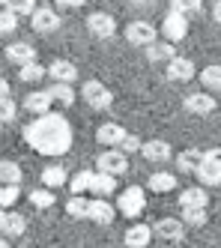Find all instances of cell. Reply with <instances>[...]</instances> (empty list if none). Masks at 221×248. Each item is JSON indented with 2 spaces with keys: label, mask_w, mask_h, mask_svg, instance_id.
Returning <instances> with one entry per match:
<instances>
[{
  "label": "cell",
  "mask_w": 221,
  "mask_h": 248,
  "mask_svg": "<svg viewBox=\"0 0 221 248\" xmlns=\"http://www.w3.org/2000/svg\"><path fill=\"white\" fill-rule=\"evenodd\" d=\"M141 153H143L146 162H168L171 158V144L168 140H146L141 147Z\"/></svg>",
  "instance_id": "obj_21"
},
{
  "label": "cell",
  "mask_w": 221,
  "mask_h": 248,
  "mask_svg": "<svg viewBox=\"0 0 221 248\" xmlns=\"http://www.w3.org/2000/svg\"><path fill=\"white\" fill-rule=\"evenodd\" d=\"M117 216V209L110 206L105 198H90V212H87V218L90 221H96V224H110Z\"/></svg>",
  "instance_id": "obj_10"
},
{
  "label": "cell",
  "mask_w": 221,
  "mask_h": 248,
  "mask_svg": "<svg viewBox=\"0 0 221 248\" xmlns=\"http://www.w3.org/2000/svg\"><path fill=\"white\" fill-rule=\"evenodd\" d=\"M48 75L57 84H72V81L78 78V69H75V63H69V60H54L48 66Z\"/></svg>",
  "instance_id": "obj_17"
},
{
  "label": "cell",
  "mask_w": 221,
  "mask_h": 248,
  "mask_svg": "<svg viewBox=\"0 0 221 248\" xmlns=\"http://www.w3.org/2000/svg\"><path fill=\"white\" fill-rule=\"evenodd\" d=\"M200 84L209 90H221V66H206L200 69Z\"/></svg>",
  "instance_id": "obj_30"
},
{
  "label": "cell",
  "mask_w": 221,
  "mask_h": 248,
  "mask_svg": "<svg viewBox=\"0 0 221 248\" xmlns=\"http://www.w3.org/2000/svg\"><path fill=\"white\" fill-rule=\"evenodd\" d=\"M194 176L200 180V186H218V183H221V168H215V165L204 162V165H200V170H197Z\"/></svg>",
  "instance_id": "obj_28"
},
{
  "label": "cell",
  "mask_w": 221,
  "mask_h": 248,
  "mask_svg": "<svg viewBox=\"0 0 221 248\" xmlns=\"http://www.w3.org/2000/svg\"><path fill=\"white\" fill-rule=\"evenodd\" d=\"M54 3H57V6H81L84 0H54Z\"/></svg>",
  "instance_id": "obj_42"
},
{
  "label": "cell",
  "mask_w": 221,
  "mask_h": 248,
  "mask_svg": "<svg viewBox=\"0 0 221 248\" xmlns=\"http://www.w3.org/2000/svg\"><path fill=\"white\" fill-rule=\"evenodd\" d=\"M171 6H174V12H179V15H200L204 12V3L200 0H171Z\"/></svg>",
  "instance_id": "obj_31"
},
{
  "label": "cell",
  "mask_w": 221,
  "mask_h": 248,
  "mask_svg": "<svg viewBox=\"0 0 221 248\" xmlns=\"http://www.w3.org/2000/svg\"><path fill=\"white\" fill-rule=\"evenodd\" d=\"M153 233L158 239H168V242H179L182 236H186V221L182 218H158Z\"/></svg>",
  "instance_id": "obj_5"
},
{
  "label": "cell",
  "mask_w": 221,
  "mask_h": 248,
  "mask_svg": "<svg viewBox=\"0 0 221 248\" xmlns=\"http://www.w3.org/2000/svg\"><path fill=\"white\" fill-rule=\"evenodd\" d=\"M141 147H143V140H141L138 135H126V140L120 144L123 153H135V150H141Z\"/></svg>",
  "instance_id": "obj_40"
},
{
  "label": "cell",
  "mask_w": 221,
  "mask_h": 248,
  "mask_svg": "<svg viewBox=\"0 0 221 248\" xmlns=\"http://www.w3.org/2000/svg\"><path fill=\"white\" fill-rule=\"evenodd\" d=\"M209 203V194L204 186H191V188H182L179 191V206L182 209H206Z\"/></svg>",
  "instance_id": "obj_9"
},
{
  "label": "cell",
  "mask_w": 221,
  "mask_h": 248,
  "mask_svg": "<svg viewBox=\"0 0 221 248\" xmlns=\"http://www.w3.org/2000/svg\"><path fill=\"white\" fill-rule=\"evenodd\" d=\"M114 188H117V176L93 170V183H90V194L93 198H108V194H114Z\"/></svg>",
  "instance_id": "obj_16"
},
{
  "label": "cell",
  "mask_w": 221,
  "mask_h": 248,
  "mask_svg": "<svg viewBox=\"0 0 221 248\" xmlns=\"http://www.w3.org/2000/svg\"><path fill=\"white\" fill-rule=\"evenodd\" d=\"M126 39L132 45H153L156 42V27L150 21H132L126 27Z\"/></svg>",
  "instance_id": "obj_6"
},
{
  "label": "cell",
  "mask_w": 221,
  "mask_h": 248,
  "mask_svg": "<svg viewBox=\"0 0 221 248\" xmlns=\"http://www.w3.org/2000/svg\"><path fill=\"white\" fill-rule=\"evenodd\" d=\"M182 221L191 227H204L209 221V216H206V209H182Z\"/></svg>",
  "instance_id": "obj_34"
},
{
  "label": "cell",
  "mask_w": 221,
  "mask_h": 248,
  "mask_svg": "<svg viewBox=\"0 0 221 248\" xmlns=\"http://www.w3.org/2000/svg\"><path fill=\"white\" fill-rule=\"evenodd\" d=\"M126 168H128V158H126V153H123V150H105V153L96 158V170L110 173V176L123 173Z\"/></svg>",
  "instance_id": "obj_4"
},
{
  "label": "cell",
  "mask_w": 221,
  "mask_h": 248,
  "mask_svg": "<svg viewBox=\"0 0 221 248\" xmlns=\"http://www.w3.org/2000/svg\"><path fill=\"white\" fill-rule=\"evenodd\" d=\"M0 183L3 186H18L21 183V165H15V162H0Z\"/></svg>",
  "instance_id": "obj_26"
},
{
  "label": "cell",
  "mask_w": 221,
  "mask_h": 248,
  "mask_svg": "<svg viewBox=\"0 0 221 248\" xmlns=\"http://www.w3.org/2000/svg\"><path fill=\"white\" fill-rule=\"evenodd\" d=\"M30 21H33V30H39V33H51V30H57L60 27V18H57V12L42 6V9H36L30 15Z\"/></svg>",
  "instance_id": "obj_14"
},
{
  "label": "cell",
  "mask_w": 221,
  "mask_h": 248,
  "mask_svg": "<svg viewBox=\"0 0 221 248\" xmlns=\"http://www.w3.org/2000/svg\"><path fill=\"white\" fill-rule=\"evenodd\" d=\"M0 3H9V0H0Z\"/></svg>",
  "instance_id": "obj_48"
},
{
  "label": "cell",
  "mask_w": 221,
  "mask_h": 248,
  "mask_svg": "<svg viewBox=\"0 0 221 248\" xmlns=\"http://www.w3.org/2000/svg\"><path fill=\"white\" fill-rule=\"evenodd\" d=\"M42 183H45L48 188H60V186L66 183V170H63L60 165H54V168H45V170H42Z\"/></svg>",
  "instance_id": "obj_29"
},
{
  "label": "cell",
  "mask_w": 221,
  "mask_h": 248,
  "mask_svg": "<svg viewBox=\"0 0 221 248\" xmlns=\"http://www.w3.org/2000/svg\"><path fill=\"white\" fill-rule=\"evenodd\" d=\"M90 183H93V170H81L69 183V188H72V194H84V191H90Z\"/></svg>",
  "instance_id": "obj_32"
},
{
  "label": "cell",
  "mask_w": 221,
  "mask_h": 248,
  "mask_svg": "<svg viewBox=\"0 0 221 248\" xmlns=\"http://www.w3.org/2000/svg\"><path fill=\"white\" fill-rule=\"evenodd\" d=\"M0 248H9V239L6 236H0Z\"/></svg>",
  "instance_id": "obj_46"
},
{
  "label": "cell",
  "mask_w": 221,
  "mask_h": 248,
  "mask_svg": "<svg viewBox=\"0 0 221 248\" xmlns=\"http://www.w3.org/2000/svg\"><path fill=\"white\" fill-rule=\"evenodd\" d=\"M204 162H206V153H204V150H182V153L176 155V168H179L182 173H197Z\"/></svg>",
  "instance_id": "obj_13"
},
{
  "label": "cell",
  "mask_w": 221,
  "mask_h": 248,
  "mask_svg": "<svg viewBox=\"0 0 221 248\" xmlns=\"http://www.w3.org/2000/svg\"><path fill=\"white\" fill-rule=\"evenodd\" d=\"M126 245L128 248H146L150 245V239H153V227H146V224H132L126 230Z\"/></svg>",
  "instance_id": "obj_20"
},
{
  "label": "cell",
  "mask_w": 221,
  "mask_h": 248,
  "mask_svg": "<svg viewBox=\"0 0 221 248\" xmlns=\"http://www.w3.org/2000/svg\"><path fill=\"white\" fill-rule=\"evenodd\" d=\"M15 117V102L9 96H0V123H9Z\"/></svg>",
  "instance_id": "obj_38"
},
{
  "label": "cell",
  "mask_w": 221,
  "mask_h": 248,
  "mask_svg": "<svg viewBox=\"0 0 221 248\" xmlns=\"http://www.w3.org/2000/svg\"><path fill=\"white\" fill-rule=\"evenodd\" d=\"M161 30H164V36H168V42H182V39H186V33H189V18H186V15H179V12H171L168 18H164Z\"/></svg>",
  "instance_id": "obj_7"
},
{
  "label": "cell",
  "mask_w": 221,
  "mask_h": 248,
  "mask_svg": "<svg viewBox=\"0 0 221 248\" xmlns=\"http://www.w3.org/2000/svg\"><path fill=\"white\" fill-rule=\"evenodd\" d=\"M128 3H135V6H153L156 0H128Z\"/></svg>",
  "instance_id": "obj_45"
},
{
  "label": "cell",
  "mask_w": 221,
  "mask_h": 248,
  "mask_svg": "<svg viewBox=\"0 0 221 248\" xmlns=\"http://www.w3.org/2000/svg\"><path fill=\"white\" fill-rule=\"evenodd\" d=\"M143 206H146V198H143V188L141 186H128L117 198V209L123 212V216H128V218H138L141 212H143Z\"/></svg>",
  "instance_id": "obj_2"
},
{
  "label": "cell",
  "mask_w": 221,
  "mask_h": 248,
  "mask_svg": "<svg viewBox=\"0 0 221 248\" xmlns=\"http://www.w3.org/2000/svg\"><path fill=\"white\" fill-rule=\"evenodd\" d=\"M9 12H15V15H33V3H30V0H9Z\"/></svg>",
  "instance_id": "obj_39"
},
{
  "label": "cell",
  "mask_w": 221,
  "mask_h": 248,
  "mask_svg": "<svg viewBox=\"0 0 221 248\" xmlns=\"http://www.w3.org/2000/svg\"><path fill=\"white\" fill-rule=\"evenodd\" d=\"M150 186L153 191H174L176 188V173H168V170H158V173H150Z\"/></svg>",
  "instance_id": "obj_25"
},
{
  "label": "cell",
  "mask_w": 221,
  "mask_h": 248,
  "mask_svg": "<svg viewBox=\"0 0 221 248\" xmlns=\"http://www.w3.org/2000/svg\"><path fill=\"white\" fill-rule=\"evenodd\" d=\"M66 212L72 218H87L90 212V198H84V194H72L69 203H66Z\"/></svg>",
  "instance_id": "obj_27"
},
{
  "label": "cell",
  "mask_w": 221,
  "mask_h": 248,
  "mask_svg": "<svg viewBox=\"0 0 221 248\" xmlns=\"http://www.w3.org/2000/svg\"><path fill=\"white\" fill-rule=\"evenodd\" d=\"M48 93H51V99L57 102V105H63V108L75 105V90H72V84H57V81H54L48 87Z\"/></svg>",
  "instance_id": "obj_24"
},
{
  "label": "cell",
  "mask_w": 221,
  "mask_h": 248,
  "mask_svg": "<svg viewBox=\"0 0 221 248\" xmlns=\"http://www.w3.org/2000/svg\"><path fill=\"white\" fill-rule=\"evenodd\" d=\"M81 96H84V102H87L93 111H105V108H110V102H114L110 90H108L105 84H99V81H87V84L81 87Z\"/></svg>",
  "instance_id": "obj_3"
},
{
  "label": "cell",
  "mask_w": 221,
  "mask_h": 248,
  "mask_svg": "<svg viewBox=\"0 0 221 248\" xmlns=\"http://www.w3.org/2000/svg\"><path fill=\"white\" fill-rule=\"evenodd\" d=\"M186 111L189 114H200V117H206V114H212L215 111V99L212 96H206V93H191V96H186Z\"/></svg>",
  "instance_id": "obj_15"
},
{
  "label": "cell",
  "mask_w": 221,
  "mask_h": 248,
  "mask_svg": "<svg viewBox=\"0 0 221 248\" xmlns=\"http://www.w3.org/2000/svg\"><path fill=\"white\" fill-rule=\"evenodd\" d=\"M24 138L42 155H63L72 147V129H69L66 117L60 114H42L36 123H30L24 129Z\"/></svg>",
  "instance_id": "obj_1"
},
{
  "label": "cell",
  "mask_w": 221,
  "mask_h": 248,
  "mask_svg": "<svg viewBox=\"0 0 221 248\" xmlns=\"http://www.w3.org/2000/svg\"><path fill=\"white\" fill-rule=\"evenodd\" d=\"M18 78L21 81H39V78H45V69L39 63H27V66H21V75Z\"/></svg>",
  "instance_id": "obj_35"
},
{
  "label": "cell",
  "mask_w": 221,
  "mask_h": 248,
  "mask_svg": "<svg viewBox=\"0 0 221 248\" xmlns=\"http://www.w3.org/2000/svg\"><path fill=\"white\" fill-rule=\"evenodd\" d=\"M30 3H36V0H30Z\"/></svg>",
  "instance_id": "obj_49"
},
{
  "label": "cell",
  "mask_w": 221,
  "mask_h": 248,
  "mask_svg": "<svg viewBox=\"0 0 221 248\" xmlns=\"http://www.w3.org/2000/svg\"><path fill=\"white\" fill-rule=\"evenodd\" d=\"M6 57H9V63L27 66V63H36V51H33V45H27V42H15V45L6 48Z\"/></svg>",
  "instance_id": "obj_22"
},
{
  "label": "cell",
  "mask_w": 221,
  "mask_h": 248,
  "mask_svg": "<svg viewBox=\"0 0 221 248\" xmlns=\"http://www.w3.org/2000/svg\"><path fill=\"white\" fill-rule=\"evenodd\" d=\"M168 78L171 81H191L194 78V63L189 57H174L168 63Z\"/></svg>",
  "instance_id": "obj_18"
},
{
  "label": "cell",
  "mask_w": 221,
  "mask_h": 248,
  "mask_svg": "<svg viewBox=\"0 0 221 248\" xmlns=\"http://www.w3.org/2000/svg\"><path fill=\"white\" fill-rule=\"evenodd\" d=\"M3 216H6V212H3V206H0V221H3Z\"/></svg>",
  "instance_id": "obj_47"
},
{
  "label": "cell",
  "mask_w": 221,
  "mask_h": 248,
  "mask_svg": "<svg viewBox=\"0 0 221 248\" xmlns=\"http://www.w3.org/2000/svg\"><path fill=\"white\" fill-rule=\"evenodd\" d=\"M212 18H215V21L221 24V0H218V3H215V6H212Z\"/></svg>",
  "instance_id": "obj_43"
},
{
  "label": "cell",
  "mask_w": 221,
  "mask_h": 248,
  "mask_svg": "<svg viewBox=\"0 0 221 248\" xmlns=\"http://www.w3.org/2000/svg\"><path fill=\"white\" fill-rule=\"evenodd\" d=\"M87 27L93 30L99 39H110L117 33V21H114V15H108V12H93L87 18Z\"/></svg>",
  "instance_id": "obj_8"
},
{
  "label": "cell",
  "mask_w": 221,
  "mask_h": 248,
  "mask_svg": "<svg viewBox=\"0 0 221 248\" xmlns=\"http://www.w3.org/2000/svg\"><path fill=\"white\" fill-rule=\"evenodd\" d=\"M51 105H54V99H51V93H48V90L30 93V96L24 99V108H27L30 114H36V117H42V114H51Z\"/></svg>",
  "instance_id": "obj_19"
},
{
  "label": "cell",
  "mask_w": 221,
  "mask_h": 248,
  "mask_svg": "<svg viewBox=\"0 0 221 248\" xmlns=\"http://www.w3.org/2000/svg\"><path fill=\"white\" fill-rule=\"evenodd\" d=\"M0 96H9V84H6V78H0Z\"/></svg>",
  "instance_id": "obj_44"
},
{
  "label": "cell",
  "mask_w": 221,
  "mask_h": 248,
  "mask_svg": "<svg viewBox=\"0 0 221 248\" xmlns=\"http://www.w3.org/2000/svg\"><path fill=\"white\" fill-rule=\"evenodd\" d=\"M24 230H27V218L21 212H6L3 221H0V236H6V239L24 236Z\"/></svg>",
  "instance_id": "obj_11"
},
{
  "label": "cell",
  "mask_w": 221,
  "mask_h": 248,
  "mask_svg": "<svg viewBox=\"0 0 221 248\" xmlns=\"http://www.w3.org/2000/svg\"><path fill=\"white\" fill-rule=\"evenodd\" d=\"M30 203L39 206V209H48V206H54V194L48 188H33L30 191Z\"/></svg>",
  "instance_id": "obj_33"
},
{
  "label": "cell",
  "mask_w": 221,
  "mask_h": 248,
  "mask_svg": "<svg viewBox=\"0 0 221 248\" xmlns=\"http://www.w3.org/2000/svg\"><path fill=\"white\" fill-rule=\"evenodd\" d=\"M15 27H18V15L3 9V12H0V33H12Z\"/></svg>",
  "instance_id": "obj_36"
},
{
  "label": "cell",
  "mask_w": 221,
  "mask_h": 248,
  "mask_svg": "<svg viewBox=\"0 0 221 248\" xmlns=\"http://www.w3.org/2000/svg\"><path fill=\"white\" fill-rule=\"evenodd\" d=\"M204 153H206V162L209 165L221 168V147H212V150H204Z\"/></svg>",
  "instance_id": "obj_41"
},
{
  "label": "cell",
  "mask_w": 221,
  "mask_h": 248,
  "mask_svg": "<svg viewBox=\"0 0 221 248\" xmlns=\"http://www.w3.org/2000/svg\"><path fill=\"white\" fill-rule=\"evenodd\" d=\"M126 129L123 126H117V123H105V126H99V132H96V140L102 147H120L123 140H126Z\"/></svg>",
  "instance_id": "obj_12"
},
{
  "label": "cell",
  "mask_w": 221,
  "mask_h": 248,
  "mask_svg": "<svg viewBox=\"0 0 221 248\" xmlns=\"http://www.w3.org/2000/svg\"><path fill=\"white\" fill-rule=\"evenodd\" d=\"M18 201V186H0V206H12Z\"/></svg>",
  "instance_id": "obj_37"
},
{
  "label": "cell",
  "mask_w": 221,
  "mask_h": 248,
  "mask_svg": "<svg viewBox=\"0 0 221 248\" xmlns=\"http://www.w3.org/2000/svg\"><path fill=\"white\" fill-rule=\"evenodd\" d=\"M146 60H150V63H171L174 60V42H153V45H146Z\"/></svg>",
  "instance_id": "obj_23"
}]
</instances>
